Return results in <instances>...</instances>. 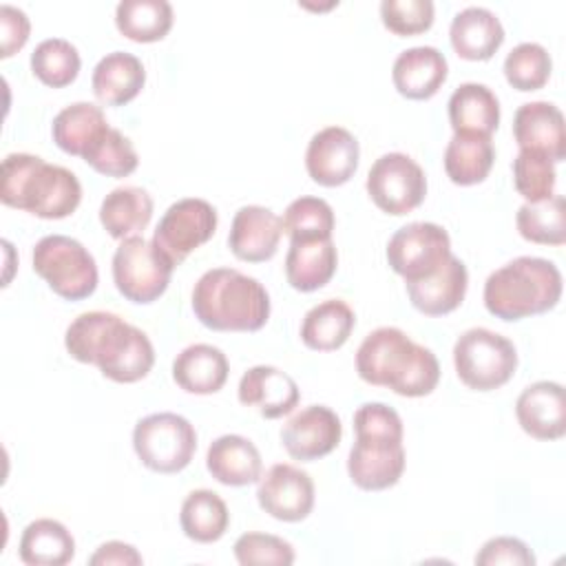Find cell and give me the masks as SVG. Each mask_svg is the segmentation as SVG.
Segmentation results:
<instances>
[{"label": "cell", "instance_id": "cell-23", "mask_svg": "<svg viewBox=\"0 0 566 566\" xmlns=\"http://www.w3.org/2000/svg\"><path fill=\"white\" fill-rule=\"evenodd\" d=\"M453 51L469 62H484L495 55L504 42L500 18L486 7H467L458 11L449 27Z\"/></svg>", "mask_w": 566, "mask_h": 566}, {"label": "cell", "instance_id": "cell-5", "mask_svg": "<svg viewBox=\"0 0 566 566\" xmlns=\"http://www.w3.org/2000/svg\"><path fill=\"white\" fill-rule=\"evenodd\" d=\"M192 312L214 332H256L270 318V296L254 276L212 268L192 287Z\"/></svg>", "mask_w": 566, "mask_h": 566}, {"label": "cell", "instance_id": "cell-22", "mask_svg": "<svg viewBox=\"0 0 566 566\" xmlns=\"http://www.w3.org/2000/svg\"><path fill=\"white\" fill-rule=\"evenodd\" d=\"M449 75L447 57L436 46H411L398 53L391 66L396 91L407 99L433 97Z\"/></svg>", "mask_w": 566, "mask_h": 566}, {"label": "cell", "instance_id": "cell-9", "mask_svg": "<svg viewBox=\"0 0 566 566\" xmlns=\"http://www.w3.org/2000/svg\"><path fill=\"white\" fill-rule=\"evenodd\" d=\"M133 449L146 469L155 473H179L197 451V431L179 413H150L137 420L133 429Z\"/></svg>", "mask_w": 566, "mask_h": 566}, {"label": "cell", "instance_id": "cell-43", "mask_svg": "<svg viewBox=\"0 0 566 566\" xmlns=\"http://www.w3.org/2000/svg\"><path fill=\"white\" fill-rule=\"evenodd\" d=\"M380 20L396 35H418L433 24L431 0H382Z\"/></svg>", "mask_w": 566, "mask_h": 566}, {"label": "cell", "instance_id": "cell-37", "mask_svg": "<svg viewBox=\"0 0 566 566\" xmlns=\"http://www.w3.org/2000/svg\"><path fill=\"white\" fill-rule=\"evenodd\" d=\"M80 66L82 60L75 44L64 38H46L31 53L33 75L51 88L69 86L77 77Z\"/></svg>", "mask_w": 566, "mask_h": 566}, {"label": "cell", "instance_id": "cell-38", "mask_svg": "<svg viewBox=\"0 0 566 566\" xmlns=\"http://www.w3.org/2000/svg\"><path fill=\"white\" fill-rule=\"evenodd\" d=\"M283 232L290 241L332 239L336 219L332 206L321 197H298L283 212Z\"/></svg>", "mask_w": 566, "mask_h": 566}, {"label": "cell", "instance_id": "cell-6", "mask_svg": "<svg viewBox=\"0 0 566 566\" xmlns=\"http://www.w3.org/2000/svg\"><path fill=\"white\" fill-rule=\"evenodd\" d=\"M484 307L502 321H522L553 310L562 298V272L542 256H517L484 281Z\"/></svg>", "mask_w": 566, "mask_h": 566}, {"label": "cell", "instance_id": "cell-25", "mask_svg": "<svg viewBox=\"0 0 566 566\" xmlns=\"http://www.w3.org/2000/svg\"><path fill=\"white\" fill-rule=\"evenodd\" d=\"M453 135L491 137L500 126V102L495 93L480 82L460 84L447 104Z\"/></svg>", "mask_w": 566, "mask_h": 566}, {"label": "cell", "instance_id": "cell-27", "mask_svg": "<svg viewBox=\"0 0 566 566\" xmlns=\"http://www.w3.org/2000/svg\"><path fill=\"white\" fill-rule=\"evenodd\" d=\"M226 354L208 343H195L181 349L172 360V380L188 394H217L228 380Z\"/></svg>", "mask_w": 566, "mask_h": 566}, {"label": "cell", "instance_id": "cell-32", "mask_svg": "<svg viewBox=\"0 0 566 566\" xmlns=\"http://www.w3.org/2000/svg\"><path fill=\"white\" fill-rule=\"evenodd\" d=\"M18 548L29 566H64L75 555V539L62 522L40 517L27 524Z\"/></svg>", "mask_w": 566, "mask_h": 566}, {"label": "cell", "instance_id": "cell-42", "mask_svg": "<svg viewBox=\"0 0 566 566\" xmlns=\"http://www.w3.org/2000/svg\"><path fill=\"white\" fill-rule=\"evenodd\" d=\"M232 548L241 566H252V564L287 566L294 562L292 544L270 533H243L241 537H237Z\"/></svg>", "mask_w": 566, "mask_h": 566}, {"label": "cell", "instance_id": "cell-33", "mask_svg": "<svg viewBox=\"0 0 566 566\" xmlns=\"http://www.w3.org/2000/svg\"><path fill=\"white\" fill-rule=\"evenodd\" d=\"M179 524L188 539L199 544H212L226 535L230 513L219 493L210 489H197L190 491L181 502Z\"/></svg>", "mask_w": 566, "mask_h": 566}, {"label": "cell", "instance_id": "cell-15", "mask_svg": "<svg viewBox=\"0 0 566 566\" xmlns=\"http://www.w3.org/2000/svg\"><path fill=\"white\" fill-rule=\"evenodd\" d=\"M358 139L343 126H325L312 135L305 150V168L312 181L325 188L347 184L358 168Z\"/></svg>", "mask_w": 566, "mask_h": 566}, {"label": "cell", "instance_id": "cell-10", "mask_svg": "<svg viewBox=\"0 0 566 566\" xmlns=\"http://www.w3.org/2000/svg\"><path fill=\"white\" fill-rule=\"evenodd\" d=\"M175 265L168 256L139 234L122 239L113 254V281L117 292L137 305L157 301L172 276Z\"/></svg>", "mask_w": 566, "mask_h": 566}, {"label": "cell", "instance_id": "cell-19", "mask_svg": "<svg viewBox=\"0 0 566 566\" xmlns=\"http://www.w3.org/2000/svg\"><path fill=\"white\" fill-rule=\"evenodd\" d=\"M301 400L296 380L279 367L254 365L239 380V402L268 420L287 416Z\"/></svg>", "mask_w": 566, "mask_h": 566}, {"label": "cell", "instance_id": "cell-29", "mask_svg": "<svg viewBox=\"0 0 566 566\" xmlns=\"http://www.w3.org/2000/svg\"><path fill=\"white\" fill-rule=\"evenodd\" d=\"M108 128L111 126L99 106L91 102H75L53 117L51 135L60 150L73 157H84Z\"/></svg>", "mask_w": 566, "mask_h": 566}, {"label": "cell", "instance_id": "cell-4", "mask_svg": "<svg viewBox=\"0 0 566 566\" xmlns=\"http://www.w3.org/2000/svg\"><path fill=\"white\" fill-rule=\"evenodd\" d=\"M0 199L4 206L40 219H64L77 210L82 186L64 166L49 164L38 155L11 153L2 159Z\"/></svg>", "mask_w": 566, "mask_h": 566}, {"label": "cell", "instance_id": "cell-31", "mask_svg": "<svg viewBox=\"0 0 566 566\" xmlns=\"http://www.w3.org/2000/svg\"><path fill=\"white\" fill-rule=\"evenodd\" d=\"M153 219V197L139 186H119L111 190L99 206V223L113 239H126L142 232Z\"/></svg>", "mask_w": 566, "mask_h": 566}, {"label": "cell", "instance_id": "cell-35", "mask_svg": "<svg viewBox=\"0 0 566 566\" xmlns=\"http://www.w3.org/2000/svg\"><path fill=\"white\" fill-rule=\"evenodd\" d=\"M115 27L133 42L164 40L172 27V7L166 0H122L115 7Z\"/></svg>", "mask_w": 566, "mask_h": 566}, {"label": "cell", "instance_id": "cell-12", "mask_svg": "<svg viewBox=\"0 0 566 566\" xmlns=\"http://www.w3.org/2000/svg\"><path fill=\"white\" fill-rule=\"evenodd\" d=\"M451 254L449 232L431 221L407 223L387 243V263L405 283L431 276Z\"/></svg>", "mask_w": 566, "mask_h": 566}, {"label": "cell", "instance_id": "cell-44", "mask_svg": "<svg viewBox=\"0 0 566 566\" xmlns=\"http://www.w3.org/2000/svg\"><path fill=\"white\" fill-rule=\"evenodd\" d=\"M475 564H480V566H497V564L533 566L535 555L522 539L500 535V537H493V539L484 542V546L475 555Z\"/></svg>", "mask_w": 566, "mask_h": 566}, {"label": "cell", "instance_id": "cell-2", "mask_svg": "<svg viewBox=\"0 0 566 566\" xmlns=\"http://www.w3.org/2000/svg\"><path fill=\"white\" fill-rule=\"evenodd\" d=\"M356 371L365 382L407 398L429 396L440 380L436 354L398 327H378L365 336L356 352Z\"/></svg>", "mask_w": 566, "mask_h": 566}, {"label": "cell", "instance_id": "cell-39", "mask_svg": "<svg viewBox=\"0 0 566 566\" xmlns=\"http://www.w3.org/2000/svg\"><path fill=\"white\" fill-rule=\"evenodd\" d=\"M553 71V60L548 51L537 42H522L511 49L504 57V77L506 82L522 91H537L542 88Z\"/></svg>", "mask_w": 566, "mask_h": 566}, {"label": "cell", "instance_id": "cell-45", "mask_svg": "<svg viewBox=\"0 0 566 566\" xmlns=\"http://www.w3.org/2000/svg\"><path fill=\"white\" fill-rule=\"evenodd\" d=\"M0 33H2L0 55L11 57L29 40L31 22H29L27 13L13 4H0Z\"/></svg>", "mask_w": 566, "mask_h": 566}, {"label": "cell", "instance_id": "cell-1", "mask_svg": "<svg viewBox=\"0 0 566 566\" xmlns=\"http://www.w3.org/2000/svg\"><path fill=\"white\" fill-rule=\"evenodd\" d=\"M64 347L77 363L95 365L113 382H137L155 365L150 338L113 312H84L71 321Z\"/></svg>", "mask_w": 566, "mask_h": 566}, {"label": "cell", "instance_id": "cell-26", "mask_svg": "<svg viewBox=\"0 0 566 566\" xmlns=\"http://www.w3.org/2000/svg\"><path fill=\"white\" fill-rule=\"evenodd\" d=\"M146 84L142 60L126 51L106 53L93 69L91 86L104 106H124L139 95Z\"/></svg>", "mask_w": 566, "mask_h": 566}, {"label": "cell", "instance_id": "cell-20", "mask_svg": "<svg viewBox=\"0 0 566 566\" xmlns=\"http://www.w3.org/2000/svg\"><path fill=\"white\" fill-rule=\"evenodd\" d=\"M520 427L535 440H559L566 433L564 387L553 380L528 385L515 402Z\"/></svg>", "mask_w": 566, "mask_h": 566}, {"label": "cell", "instance_id": "cell-8", "mask_svg": "<svg viewBox=\"0 0 566 566\" xmlns=\"http://www.w3.org/2000/svg\"><path fill=\"white\" fill-rule=\"evenodd\" d=\"M458 378L475 391H491L506 385L517 369L515 345L486 327H471L453 345Z\"/></svg>", "mask_w": 566, "mask_h": 566}, {"label": "cell", "instance_id": "cell-36", "mask_svg": "<svg viewBox=\"0 0 566 566\" xmlns=\"http://www.w3.org/2000/svg\"><path fill=\"white\" fill-rule=\"evenodd\" d=\"M515 226L522 239L539 245H562L566 241V201L553 195L544 201L522 203L515 214Z\"/></svg>", "mask_w": 566, "mask_h": 566}, {"label": "cell", "instance_id": "cell-17", "mask_svg": "<svg viewBox=\"0 0 566 566\" xmlns=\"http://www.w3.org/2000/svg\"><path fill=\"white\" fill-rule=\"evenodd\" d=\"M513 137L520 150L546 155L553 164L566 157V126L562 111L551 102H526L515 111Z\"/></svg>", "mask_w": 566, "mask_h": 566}, {"label": "cell", "instance_id": "cell-11", "mask_svg": "<svg viewBox=\"0 0 566 566\" xmlns=\"http://www.w3.org/2000/svg\"><path fill=\"white\" fill-rule=\"evenodd\" d=\"M367 195L387 214L400 217L416 210L427 195V177L418 161L405 153L380 155L365 181Z\"/></svg>", "mask_w": 566, "mask_h": 566}, {"label": "cell", "instance_id": "cell-16", "mask_svg": "<svg viewBox=\"0 0 566 566\" xmlns=\"http://www.w3.org/2000/svg\"><path fill=\"white\" fill-rule=\"evenodd\" d=\"M343 438L336 411L325 405H310L294 413L281 429V442L290 458L312 462L332 453Z\"/></svg>", "mask_w": 566, "mask_h": 566}, {"label": "cell", "instance_id": "cell-18", "mask_svg": "<svg viewBox=\"0 0 566 566\" xmlns=\"http://www.w3.org/2000/svg\"><path fill=\"white\" fill-rule=\"evenodd\" d=\"M283 237L281 217L265 206H241L230 226V252L248 263H263L279 250Z\"/></svg>", "mask_w": 566, "mask_h": 566}, {"label": "cell", "instance_id": "cell-14", "mask_svg": "<svg viewBox=\"0 0 566 566\" xmlns=\"http://www.w3.org/2000/svg\"><path fill=\"white\" fill-rule=\"evenodd\" d=\"M259 506L281 522H301L314 509V482L307 471L279 462L259 478Z\"/></svg>", "mask_w": 566, "mask_h": 566}, {"label": "cell", "instance_id": "cell-28", "mask_svg": "<svg viewBox=\"0 0 566 566\" xmlns=\"http://www.w3.org/2000/svg\"><path fill=\"white\" fill-rule=\"evenodd\" d=\"M338 254L332 239L290 241L285 254V279L298 292H314L336 274Z\"/></svg>", "mask_w": 566, "mask_h": 566}, {"label": "cell", "instance_id": "cell-21", "mask_svg": "<svg viewBox=\"0 0 566 566\" xmlns=\"http://www.w3.org/2000/svg\"><path fill=\"white\" fill-rule=\"evenodd\" d=\"M405 285L409 301L418 312L424 316H444L464 301L469 272L467 265L455 254H451L431 276L409 281Z\"/></svg>", "mask_w": 566, "mask_h": 566}, {"label": "cell", "instance_id": "cell-7", "mask_svg": "<svg viewBox=\"0 0 566 566\" xmlns=\"http://www.w3.org/2000/svg\"><path fill=\"white\" fill-rule=\"evenodd\" d=\"M33 270L46 285L66 301H82L97 287V263L73 237L46 234L31 254Z\"/></svg>", "mask_w": 566, "mask_h": 566}, {"label": "cell", "instance_id": "cell-30", "mask_svg": "<svg viewBox=\"0 0 566 566\" xmlns=\"http://www.w3.org/2000/svg\"><path fill=\"white\" fill-rule=\"evenodd\" d=\"M354 325L356 314L345 301L325 298L303 316L301 340L314 352H334L347 343Z\"/></svg>", "mask_w": 566, "mask_h": 566}, {"label": "cell", "instance_id": "cell-24", "mask_svg": "<svg viewBox=\"0 0 566 566\" xmlns=\"http://www.w3.org/2000/svg\"><path fill=\"white\" fill-rule=\"evenodd\" d=\"M208 473L226 486H245L259 482L263 473V460L252 440L226 433L210 442L206 453Z\"/></svg>", "mask_w": 566, "mask_h": 566}, {"label": "cell", "instance_id": "cell-41", "mask_svg": "<svg viewBox=\"0 0 566 566\" xmlns=\"http://www.w3.org/2000/svg\"><path fill=\"white\" fill-rule=\"evenodd\" d=\"M513 184L528 203L551 199L557 184L555 164L542 153L520 150L513 159Z\"/></svg>", "mask_w": 566, "mask_h": 566}, {"label": "cell", "instance_id": "cell-13", "mask_svg": "<svg viewBox=\"0 0 566 566\" xmlns=\"http://www.w3.org/2000/svg\"><path fill=\"white\" fill-rule=\"evenodd\" d=\"M217 230V210L212 203L199 197H186L168 206L159 219L153 243L177 268L190 252L212 239Z\"/></svg>", "mask_w": 566, "mask_h": 566}, {"label": "cell", "instance_id": "cell-46", "mask_svg": "<svg viewBox=\"0 0 566 566\" xmlns=\"http://www.w3.org/2000/svg\"><path fill=\"white\" fill-rule=\"evenodd\" d=\"M142 555L137 553L135 546L124 544L119 539H111L104 542L102 546H97V551L88 557V564L93 566H137L142 564Z\"/></svg>", "mask_w": 566, "mask_h": 566}, {"label": "cell", "instance_id": "cell-3", "mask_svg": "<svg viewBox=\"0 0 566 566\" xmlns=\"http://www.w3.org/2000/svg\"><path fill=\"white\" fill-rule=\"evenodd\" d=\"M356 442L347 455L349 480L363 491H385L402 478V420L385 402H365L354 411Z\"/></svg>", "mask_w": 566, "mask_h": 566}, {"label": "cell", "instance_id": "cell-34", "mask_svg": "<svg viewBox=\"0 0 566 566\" xmlns=\"http://www.w3.org/2000/svg\"><path fill=\"white\" fill-rule=\"evenodd\" d=\"M495 161L491 137L453 135L444 148V172L455 186H473L489 177Z\"/></svg>", "mask_w": 566, "mask_h": 566}, {"label": "cell", "instance_id": "cell-40", "mask_svg": "<svg viewBox=\"0 0 566 566\" xmlns=\"http://www.w3.org/2000/svg\"><path fill=\"white\" fill-rule=\"evenodd\" d=\"M95 172L106 177H128L135 172L139 157L133 146V142L117 128H108L97 144L91 146V150L82 157Z\"/></svg>", "mask_w": 566, "mask_h": 566}]
</instances>
